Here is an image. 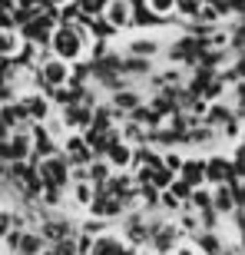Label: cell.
<instances>
[{"label": "cell", "mask_w": 245, "mask_h": 255, "mask_svg": "<svg viewBox=\"0 0 245 255\" xmlns=\"http://www.w3.org/2000/svg\"><path fill=\"white\" fill-rule=\"evenodd\" d=\"M53 50H57L60 60H76L80 53H83V40H80V33H76V27H60L57 33H53Z\"/></svg>", "instance_id": "6da1fadb"}, {"label": "cell", "mask_w": 245, "mask_h": 255, "mask_svg": "<svg viewBox=\"0 0 245 255\" xmlns=\"http://www.w3.org/2000/svg\"><path fill=\"white\" fill-rule=\"evenodd\" d=\"M40 179H43V186H50V189L63 186L66 182V159H43V166H40Z\"/></svg>", "instance_id": "7a4b0ae2"}, {"label": "cell", "mask_w": 245, "mask_h": 255, "mask_svg": "<svg viewBox=\"0 0 245 255\" xmlns=\"http://www.w3.org/2000/svg\"><path fill=\"white\" fill-rule=\"evenodd\" d=\"M43 76H47V83L50 86H60L70 80V70H66V60H50V63H43Z\"/></svg>", "instance_id": "3957f363"}, {"label": "cell", "mask_w": 245, "mask_h": 255, "mask_svg": "<svg viewBox=\"0 0 245 255\" xmlns=\"http://www.w3.org/2000/svg\"><path fill=\"white\" fill-rule=\"evenodd\" d=\"M103 10H106V23L110 27H122L129 20V3H122V0H110Z\"/></svg>", "instance_id": "277c9868"}, {"label": "cell", "mask_w": 245, "mask_h": 255, "mask_svg": "<svg viewBox=\"0 0 245 255\" xmlns=\"http://www.w3.org/2000/svg\"><path fill=\"white\" fill-rule=\"evenodd\" d=\"M50 27H53V23H50V17L47 20H33L30 27H23V37H27L30 43H40V40L50 37Z\"/></svg>", "instance_id": "5b68a950"}, {"label": "cell", "mask_w": 245, "mask_h": 255, "mask_svg": "<svg viewBox=\"0 0 245 255\" xmlns=\"http://www.w3.org/2000/svg\"><path fill=\"white\" fill-rule=\"evenodd\" d=\"M202 176H209V179H229V159H222V156H216V159L209 162V166H202Z\"/></svg>", "instance_id": "8992f818"}, {"label": "cell", "mask_w": 245, "mask_h": 255, "mask_svg": "<svg viewBox=\"0 0 245 255\" xmlns=\"http://www.w3.org/2000/svg\"><path fill=\"white\" fill-rule=\"evenodd\" d=\"M110 159H113V166H126V162L132 159V149L129 146H120V142H110Z\"/></svg>", "instance_id": "52a82bcc"}, {"label": "cell", "mask_w": 245, "mask_h": 255, "mask_svg": "<svg viewBox=\"0 0 245 255\" xmlns=\"http://www.w3.org/2000/svg\"><path fill=\"white\" fill-rule=\"evenodd\" d=\"M146 3H149V13H156V17H169L179 0H146Z\"/></svg>", "instance_id": "ba28073f"}, {"label": "cell", "mask_w": 245, "mask_h": 255, "mask_svg": "<svg viewBox=\"0 0 245 255\" xmlns=\"http://www.w3.org/2000/svg\"><path fill=\"white\" fill-rule=\"evenodd\" d=\"M202 166H206V162H186V166H179V169H182V176H186L182 182H189V186H196V182L202 179Z\"/></svg>", "instance_id": "9c48e42d"}, {"label": "cell", "mask_w": 245, "mask_h": 255, "mask_svg": "<svg viewBox=\"0 0 245 255\" xmlns=\"http://www.w3.org/2000/svg\"><path fill=\"white\" fill-rule=\"evenodd\" d=\"M199 249L206 255H222V246H219V239L212 236V232H206V236H199Z\"/></svg>", "instance_id": "30bf717a"}, {"label": "cell", "mask_w": 245, "mask_h": 255, "mask_svg": "<svg viewBox=\"0 0 245 255\" xmlns=\"http://www.w3.org/2000/svg\"><path fill=\"white\" fill-rule=\"evenodd\" d=\"M27 152H30V139L27 136H13V139H10V156H13V159H23Z\"/></svg>", "instance_id": "8fae6325"}, {"label": "cell", "mask_w": 245, "mask_h": 255, "mask_svg": "<svg viewBox=\"0 0 245 255\" xmlns=\"http://www.w3.org/2000/svg\"><path fill=\"white\" fill-rule=\"evenodd\" d=\"M27 113L33 116V120H43V116H47V100H40V96H30V100H27Z\"/></svg>", "instance_id": "7c38bea8"}, {"label": "cell", "mask_w": 245, "mask_h": 255, "mask_svg": "<svg viewBox=\"0 0 245 255\" xmlns=\"http://www.w3.org/2000/svg\"><path fill=\"white\" fill-rule=\"evenodd\" d=\"M216 206H219V212H229V206H232V196H229V189H219Z\"/></svg>", "instance_id": "4fadbf2b"}, {"label": "cell", "mask_w": 245, "mask_h": 255, "mask_svg": "<svg viewBox=\"0 0 245 255\" xmlns=\"http://www.w3.org/2000/svg\"><path fill=\"white\" fill-rule=\"evenodd\" d=\"M179 166H182L179 156H166V169H169V172H179Z\"/></svg>", "instance_id": "5bb4252c"}, {"label": "cell", "mask_w": 245, "mask_h": 255, "mask_svg": "<svg viewBox=\"0 0 245 255\" xmlns=\"http://www.w3.org/2000/svg\"><path fill=\"white\" fill-rule=\"evenodd\" d=\"M76 199H80V202H90V199H93V189L80 186V189H76Z\"/></svg>", "instance_id": "9a60e30c"}, {"label": "cell", "mask_w": 245, "mask_h": 255, "mask_svg": "<svg viewBox=\"0 0 245 255\" xmlns=\"http://www.w3.org/2000/svg\"><path fill=\"white\" fill-rule=\"evenodd\" d=\"M7 229H10V216H7V212H0V239L7 236Z\"/></svg>", "instance_id": "2e32d148"}, {"label": "cell", "mask_w": 245, "mask_h": 255, "mask_svg": "<svg viewBox=\"0 0 245 255\" xmlns=\"http://www.w3.org/2000/svg\"><path fill=\"white\" fill-rule=\"evenodd\" d=\"M136 53H142V57H146V53H152V50H156V43H136Z\"/></svg>", "instance_id": "e0dca14e"}, {"label": "cell", "mask_w": 245, "mask_h": 255, "mask_svg": "<svg viewBox=\"0 0 245 255\" xmlns=\"http://www.w3.org/2000/svg\"><path fill=\"white\" fill-rule=\"evenodd\" d=\"M43 3H66V0H43Z\"/></svg>", "instance_id": "ac0fdd59"}, {"label": "cell", "mask_w": 245, "mask_h": 255, "mask_svg": "<svg viewBox=\"0 0 245 255\" xmlns=\"http://www.w3.org/2000/svg\"><path fill=\"white\" fill-rule=\"evenodd\" d=\"M179 255H196V252H189V249H182V252H179Z\"/></svg>", "instance_id": "d6986e66"}, {"label": "cell", "mask_w": 245, "mask_h": 255, "mask_svg": "<svg viewBox=\"0 0 245 255\" xmlns=\"http://www.w3.org/2000/svg\"><path fill=\"white\" fill-rule=\"evenodd\" d=\"M13 255H23V252H13Z\"/></svg>", "instance_id": "ffe728a7"}]
</instances>
